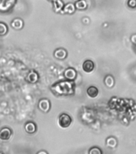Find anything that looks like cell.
<instances>
[{"mask_svg": "<svg viewBox=\"0 0 136 154\" xmlns=\"http://www.w3.org/2000/svg\"><path fill=\"white\" fill-rule=\"evenodd\" d=\"M86 92H87V95H88L90 97H91V98H95L96 96H98V90L97 88H95V87L91 86L90 87V88H88Z\"/></svg>", "mask_w": 136, "mask_h": 154, "instance_id": "cell-9", "label": "cell"}, {"mask_svg": "<svg viewBox=\"0 0 136 154\" xmlns=\"http://www.w3.org/2000/svg\"><path fill=\"white\" fill-rule=\"evenodd\" d=\"M64 12L67 13V14H72L74 13V11H75V7L72 3H68L64 7Z\"/></svg>", "mask_w": 136, "mask_h": 154, "instance_id": "cell-14", "label": "cell"}, {"mask_svg": "<svg viewBox=\"0 0 136 154\" xmlns=\"http://www.w3.org/2000/svg\"><path fill=\"white\" fill-rule=\"evenodd\" d=\"M11 26L13 28L19 30V29H21L22 27L23 26V22L22 21V19H14L11 23Z\"/></svg>", "mask_w": 136, "mask_h": 154, "instance_id": "cell-10", "label": "cell"}, {"mask_svg": "<svg viewBox=\"0 0 136 154\" xmlns=\"http://www.w3.org/2000/svg\"><path fill=\"white\" fill-rule=\"evenodd\" d=\"M7 32V26L6 24L0 23V35H4Z\"/></svg>", "mask_w": 136, "mask_h": 154, "instance_id": "cell-18", "label": "cell"}, {"mask_svg": "<svg viewBox=\"0 0 136 154\" xmlns=\"http://www.w3.org/2000/svg\"><path fill=\"white\" fill-rule=\"evenodd\" d=\"M11 136V130L8 128H4L0 130V140H7Z\"/></svg>", "mask_w": 136, "mask_h": 154, "instance_id": "cell-4", "label": "cell"}, {"mask_svg": "<svg viewBox=\"0 0 136 154\" xmlns=\"http://www.w3.org/2000/svg\"><path fill=\"white\" fill-rule=\"evenodd\" d=\"M64 76L68 80H74L77 76L76 71L74 68H67L64 72Z\"/></svg>", "mask_w": 136, "mask_h": 154, "instance_id": "cell-5", "label": "cell"}, {"mask_svg": "<svg viewBox=\"0 0 136 154\" xmlns=\"http://www.w3.org/2000/svg\"><path fill=\"white\" fill-rule=\"evenodd\" d=\"M37 154H48V153L46 151H40V152H38Z\"/></svg>", "mask_w": 136, "mask_h": 154, "instance_id": "cell-20", "label": "cell"}, {"mask_svg": "<svg viewBox=\"0 0 136 154\" xmlns=\"http://www.w3.org/2000/svg\"><path fill=\"white\" fill-rule=\"evenodd\" d=\"M71 122L72 120L71 116L66 113H62L59 117V125L62 128H67L69 127L70 125H71Z\"/></svg>", "mask_w": 136, "mask_h": 154, "instance_id": "cell-2", "label": "cell"}, {"mask_svg": "<svg viewBox=\"0 0 136 154\" xmlns=\"http://www.w3.org/2000/svg\"><path fill=\"white\" fill-rule=\"evenodd\" d=\"M38 73L35 71H31L29 72L27 76H26V80L31 83V84H35L38 81Z\"/></svg>", "mask_w": 136, "mask_h": 154, "instance_id": "cell-6", "label": "cell"}, {"mask_svg": "<svg viewBox=\"0 0 136 154\" xmlns=\"http://www.w3.org/2000/svg\"><path fill=\"white\" fill-rule=\"evenodd\" d=\"M105 82L106 85L109 88H111V87L114 86V84H115V80H114V78H113L111 75H107V76L105 78Z\"/></svg>", "mask_w": 136, "mask_h": 154, "instance_id": "cell-15", "label": "cell"}, {"mask_svg": "<svg viewBox=\"0 0 136 154\" xmlns=\"http://www.w3.org/2000/svg\"><path fill=\"white\" fill-rule=\"evenodd\" d=\"M53 4H54V10L57 12L60 11L63 7V3L61 1H54Z\"/></svg>", "mask_w": 136, "mask_h": 154, "instance_id": "cell-16", "label": "cell"}, {"mask_svg": "<svg viewBox=\"0 0 136 154\" xmlns=\"http://www.w3.org/2000/svg\"><path fill=\"white\" fill-rule=\"evenodd\" d=\"M89 154H103L102 150L98 147H93L89 150Z\"/></svg>", "mask_w": 136, "mask_h": 154, "instance_id": "cell-17", "label": "cell"}, {"mask_svg": "<svg viewBox=\"0 0 136 154\" xmlns=\"http://www.w3.org/2000/svg\"><path fill=\"white\" fill-rule=\"evenodd\" d=\"M94 68H95V64L91 60H86L83 64V69L84 72H87V73L92 72Z\"/></svg>", "mask_w": 136, "mask_h": 154, "instance_id": "cell-7", "label": "cell"}, {"mask_svg": "<svg viewBox=\"0 0 136 154\" xmlns=\"http://www.w3.org/2000/svg\"><path fill=\"white\" fill-rule=\"evenodd\" d=\"M51 90L56 95L67 96V95H71L74 93V86H73V84L69 81H61L55 84L51 88Z\"/></svg>", "mask_w": 136, "mask_h": 154, "instance_id": "cell-1", "label": "cell"}, {"mask_svg": "<svg viewBox=\"0 0 136 154\" xmlns=\"http://www.w3.org/2000/svg\"><path fill=\"white\" fill-rule=\"evenodd\" d=\"M55 57L59 59V60H63L67 57V51L62 49V48L57 49L55 51Z\"/></svg>", "mask_w": 136, "mask_h": 154, "instance_id": "cell-8", "label": "cell"}, {"mask_svg": "<svg viewBox=\"0 0 136 154\" xmlns=\"http://www.w3.org/2000/svg\"><path fill=\"white\" fill-rule=\"evenodd\" d=\"M106 144H107V146L110 147V148H115L117 145V140L115 137H109L107 139Z\"/></svg>", "mask_w": 136, "mask_h": 154, "instance_id": "cell-12", "label": "cell"}, {"mask_svg": "<svg viewBox=\"0 0 136 154\" xmlns=\"http://www.w3.org/2000/svg\"><path fill=\"white\" fill-rule=\"evenodd\" d=\"M0 154H2V152H0Z\"/></svg>", "mask_w": 136, "mask_h": 154, "instance_id": "cell-21", "label": "cell"}, {"mask_svg": "<svg viewBox=\"0 0 136 154\" xmlns=\"http://www.w3.org/2000/svg\"><path fill=\"white\" fill-rule=\"evenodd\" d=\"M128 6L130 7H132V8H134L136 7V1L135 0H130L128 2Z\"/></svg>", "mask_w": 136, "mask_h": 154, "instance_id": "cell-19", "label": "cell"}, {"mask_svg": "<svg viewBox=\"0 0 136 154\" xmlns=\"http://www.w3.org/2000/svg\"><path fill=\"white\" fill-rule=\"evenodd\" d=\"M87 5H86V2L84 1V0H81V1H78V2H75V5H74V7L79 10H84L86 9Z\"/></svg>", "mask_w": 136, "mask_h": 154, "instance_id": "cell-13", "label": "cell"}, {"mask_svg": "<svg viewBox=\"0 0 136 154\" xmlns=\"http://www.w3.org/2000/svg\"><path fill=\"white\" fill-rule=\"evenodd\" d=\"M38 108L41 111H43L44 112H47L48 111L50 110V101L47 100V99H43L39 101L38 103Z\"/></svg>", "mask_w": 136, "mask_h": 154, "instance_id": "cell-3", "label": "cell"}, {"mask_svg": "<svg viewBox=\"0 0 136 154\" xmlns=\"http://www.w3.org/2000/svg\"><path fill=\"white\" fill-rule=\"evenodd\" d=\"M25 130L26 131V132H28L30 134L34 133L36 131L35 125L32 122H28L25 125Z\"/></svg>", "mask_w": 136, "mask_h": 154, "instance_id": "cell-11", "label": "cell"}]
</instances>
